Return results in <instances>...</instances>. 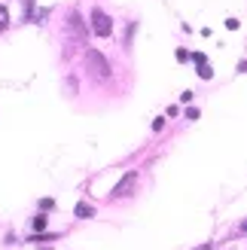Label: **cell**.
Returning <instances> with one entry per match:
<instances>
[{"instance_id": "obj_2", "label": "cell", "mask_w": 247, "mask_h": 250, "mask_svg": "<svg viewBox=\"0 0 247 250\" xmlns=\"http://www.w3.org/2000/svg\"><path fill=\"white\" fill-rule=\"evenodd\" d=\"M134 186H138V171H128L125 177H122V180L113 186V195H116V198H125V195H131Z\"/></svg>"}, {"instance_id": "obj_7", "label": "cell", "mask_w": 247, "mask_h": 250, "mask_svg": "<svg viewBox=\"0 0 247 250\" xmlns=\"http://www.w3.org/2000/svg\"><path fill=\"white\" fill-rule=\"evenodd\" d=\"M34 229H40V232L46 229V217H43V214H40V217H34Z\"/></svg>"}, {"instance_id": "obj_1", "label": "cell", "mask_w": 247, "mask_h": 250, "mask_svg": "<svg viewBox=\"0 0 247 250\" xmlns=\"http://www.w3.org/2000/svg\"><path fill=\"white\" fill-rule=\"evenodd\" d=\"M92 31H95L98 37H110V34H113V21H110L107 12H101V9L92 12Z\"/></svg>"}, {"instance_id": "obj_4", "label": "cell", "mask_w": 247, "mask_h": 250, "mask_svg": "<svg viewBox=\"0 0 247 250\" xmlns=\"http://www.w3.org/2000/svg\"><path fill=\"white\" fill-rule=\"evenodd\" d=\"M77 217H82V220L95 217V208H92V205H85V202H82V205H77Z\"/></svg>"}, {"instance_id": "obj_8", "label": "cell", "mask_w": 247, "mask_h": 250, "mask_svg": "<svg viewBox=\"0 0 247 250\" xmlns=\"http://www.w3.org/2000/svg\"><path fill=\"white\" fill-rule=\"evenodd\" d=\"M174 58H177V61H186V58H189V52H186V49H177Z\"/></svg>"}, {"instance_id": "obj_3", "label": "cell", "mask_w": 247, "mask_h": 250, "mask_svg": "<svg viewBox=\"0 0 247 250\" xmlns=\"http://www.w3.org/2000/svg\"><path fill=\"white\" fill-rule=\"evenodd\" d=\"M89 64H92V70H95L101 80H107V77H110V64H107V58L98 52V49H89Z\"/></svg>"}, {"instance_id": "obj_6", "label": "cell", "mask_w": 247, "mask_h": 250, "mask_svg": "<svg viewBox=\"0 0 247 250\" xmlns=\"http://www.w3.org/2000/svg\"><path fill=\"white\" fill-rule=\"evenodd\" d=\"M9 24V12H6V6H0V31H3Z\"/></svg>"}, {"instance_id": "obj_5", "label": "cell", "mask_w": 247, "mask_h": 250, "mask_svg": "<svg viewBox=\"0 0 247 250\" xmlns=\"http://www.w3.org/2000/svg\"><path fill=\"white\" fill-rule=\"evenodd\" d=\"M199 77H202V80H211V77H214V70L207 67V64H199Z\"/></svg>"}, {"instance_id": "obj_9", "label": "cell", "mask_w": 247, "mask_h": 250, "mask_svg": "<svg viewBox=\"0 0 247 250\" xmlns=\"http://www.w3.org/2000/svg\"><path fill=\"white\" fill-rule=\"evenodd\" d=\"M238 70H241V73H247V61H241V67H238Z\"/></svg>"}, {"instance_id": "obj_10", "label": "cell", "mask_w": 247, "mask_h": 250, "mask_svg": "<svg viewBox=\"0 0 247 250\" xmlns=\"http://www.w3.org/2000/svg\"><path fill=\"white\" fill-rule=\"evenodd\" d=\"M241 229H244V232H247V220H244V223H241Z\"/></svg>"}]
</instances>
